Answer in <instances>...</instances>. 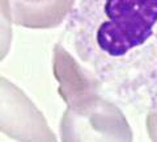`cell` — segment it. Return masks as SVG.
Segmentation results:
<instances>
[{"mask_svg":"<svg viewBox=\"0 0 157 142\" xmlns=\"http://www.w3.org/2000/svg\"><path fill=\"white\" fill-rule=\"evenodd\" d=\"M54 76L59 83V95L67 103L94 92H101L102 88L92 71L76 61L67 49L56 43L54 47L52 61Z\"/></svg>","mask_w":157,"mask_h":142,"instance_id":"cell-4","label":"cell"},{"mask_svg":"<svg viewBox=\"0 0 157 142\" xmlns=\"http://www.w3.org/2000/svg\"><path fill=\"white\" fill-rule=\"evenodd\" d=\"M64 37L105 97L157 111V0H78Z\"/></svg>","mask_w":157,"mask_h":142,"instance_id":"cell-1","label":"cell"},{"mask_svg":"<svg viewBox=\"0 0 157 142\" xmlns=\"http://www.w3.org/2000/svg\"><path fill=\"white\" fill-rule=\"evenodd\" d=\"M0 132L17 142H58L37 105L21 88L2 75Z\"/></svg>","mask_w":157,"mask_h":142,"instance_id":"cell-3","label":"cell"},{"mask_svg":"<svg viewBox=\"0 0 157 142\" xmlns=\"http://www.w3.org/2000/svg\"><path fill=\"white\" fill-rule=\"evenodd\" d=\"M12 12L8 0H0V62L8 55L12 45Z\"/></svg>","mask_w":157,"mask_h":142,"instance_id":"cell-6","label":"cell"},{"mask_svg":"<svg viewBox=\"0 0 157 142\" xmlns=\"http://www.w3.org/2000/svg\"><path fill=\"white\" fill-rule=\"evenodd\" d=\"M75 0H45L41 3H25L11 0L12 20L14 24L32 29L58 26L71 13Z\"/></svg>","mask_w":157,"mask_h":142,"instance_id":"cell-5","label":"cell"},{"mask_svg":"<svg viewBox=\"0 0 157 142\" xmlns=\"http://www.w3.org/2000/svg\"><path fill=\"white\" fill-rule=\"evenodd\" d=\"M59 132L62 142H132L123 112L101 92L67 103Z\"/></svg>","mask_w":157,"mask_h":142,"instance_id":"cell-2","label":"cell"},{"mask_svg":"<svg viewBox=\"0 0 157 142\" xmlns=\"http://www.w3.org/2000/svg\"><path fill=\"white\" fill-rule=\"evenodd\" d=\"M21 2H25V3H41V2H45V0H21Z\"/></svg>","mask_w":157,"mask_h":142,"instance_id":"cell-8","label":"cell"},{"mask_svg":"<svg viewBox=\"0 0 157 142\" xmlns=\"http://www.w3.org/2000/svg\"><path fill=\"white\" fill-rule=\"evenodd\" d=\"M147 129H148L151 140L157 142V111L149 112L147 116Z\"/></svg>","mask_w":157,"mask_h":142,"instance_id":"cell-7","label":"cell"}]
</instances>
